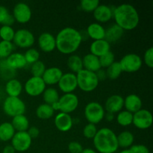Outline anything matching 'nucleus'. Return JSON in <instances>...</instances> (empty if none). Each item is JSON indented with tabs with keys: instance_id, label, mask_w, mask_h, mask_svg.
<instances>
[{
	"instance_id": "f257e3e1",
	"label": "nucleus",
	"mask_w": 153,
	"mask_h": 153,
	"mask_svg": "<svg viewBox=\"0 0 153 153\" xmlns=\"http://www.w3.org/2000/svg\"><path fill=\"white\" fill-rule=\"evenodd\" d=\"M56 49L64 55H73L79 49L82 43L80 31L72 27L60 30L55 37Z\"/></svg>"
},
{
	"instance_id": "f03ea898",
	"label": "nucleus",
	"mask_w": 153,
	"mask_h": 153,
	"mask_svg": "<svg viewBox=\"0 0 153 153\" xmlns=\"http://www.w3.org/2000/svg\"><path fill=\"white\" fill-rule=\"evenodd\" d=\"M113 18L115 24L123 31H131L137 28L140 22V16L137 9L131 4H121L114 7Z\"/></svg>"
},
{
	"instance_id": "7ed1b4c3",
	"label": "nucleus",
	"mask_w": 153,
	"mask_h": 153,
	"mask_svg": "<svg viewBox=\"0 0 153 153\" xmlns=\"http://www.w3.org/2000/svg\"><path fill=\"white\" fill-rule=\"evenodd\" d=\"M93 140L95 149L100 153H115L119 149L117 135L109 128L99 129Z\"/></svg>"
},
{
	"instance_id": "20e7f679",
	"label": "nucleus",
	"mask_w": 153,
	"mask_h": 153,
	"mask_svg": "<svg viewBox=\"0 0 153 153\" xmlns=\"http://www.w3.org/2000/svg\"><path fill=\"white\" fill-rule=\"evenodd\" d=\"M76 76L78 88L83 92H93L99 86L100 81L96 73L82 69L76 73Z\"/></svg>"
},
{
	"instance_id": "39448f33",
	"label": "nucleus",
	"mask_w": 153,
	"mask_h": 153,
	"mask_svg": "<svg viewBox=\"0 0 153 153\" xmlns=\"http://www.w3.org/2000/svg\"><path fill=\"white\" fill-rule=\"evenodd\" d=\"M79 104V100L75 94H64L60 97L57 102L52 105V108L55 111H59L65 114H70L77 109Z\"/></svg>"
},
{
	"instance_id": "423d86ee",
	"label": "nucleus",
	"mask_w": 153,
	"mask_h": 153,
	"mask_svg": "<svg viewBox=\"0 0 153 153\" xmlns=\"http://www.w3.org/2000/svg\"><path fill=\"white\" fill-rule=\"evenodd\" d=\"M84 114L89 123L96 125L103 120L105 116V110L98 102H90L85 106Z\"/></svg>"
},
{
	"instance_id": "0eeeda50",
	"label": "nucleus",
	"mask_w": 153,
	"mask_h": 153,
	"mask_svg": "<svg viewBox=\"0 0 153 153\" xmlns=\"http://www.w3.org/2000/svg\"><path fill=\"white\" fill-rule=\"evenodd\" d=\"M4 114L12 118L18 115L24 114L26 111V105L19 97H6L2 105Z\"/></svg>"
},
{
	"instance_id": "6e6552de",
	"label": "nucleus",
	"mask_w": 153,
	"mask_h": 153,
	"mask_svg": "<svg viewBox=\"0 0 153 153\" xmlns=\"http://www.w3.org/2000/svg\"><path fill=\"white\" fill-rule=\"evenodd\" d=\"M123 72L134 73L140 70L143 65V60L140 55L134 53H129L124 55L119 61Z\"/></svg>"
},
{
	"instance_id": "1a4fd4ad",
	"label": "nucleus",
	"mask_w": 153,
	"mask_h": 153,
	"mask_svg": "<svg viewBox=\"0 0 153 153\" xmlns=\"http://www.w3.org/2000/svg\"><path fill=\"white\" fill-rule=\"evenodd\" d=\"M12 43L19 48L30 49L35 43V37L31 31L26 28H20L15 31Z\"/></svg>"
},
{
	"instance_id": "9d476101",
	"label": "nucleus",
	"mask_w": 153,
	"mask_h": 153,
	"mask_svg": "<svg viewBox=\"0 0 153 153\" xmlns=\"http://www.w3.org/2000/svg\"><path fill=\"white\" fill-rule=\"evenodd\" d=\"M46 85L43 82L42 77L31 76L24 84L23 90L28 96L37 97L42 95L43 91L46 90Z\"/></svg>"
},
{
	"instance_id": "9b49d317",
	"label": "nucleus",
	"mask_w": 153,
	"mask_h": 153,
	"mask_svg": "<svg viewBox=\"0 0 153 153\" xmlns=\"http://www.w3.org/2000/svg\"><path fill=\"white\" fill-rule=\"evenodd\" d=\"M11 146L16 152H24L31 147L32 139L27 131H16L11 139Z\"/></svg>"
},
{
	"instance_id": "f8f14e48",
	"label": "nucleus",
	"mask_w": 153,
	"mask_h": 153,
	"mask_svg": "<svg viewBox=\"0 0 153 153\" xmlns=\"http://www.w3.org/2000/svg\"><path fill=\"white\" fill-rule=\"evenodd\" d=\"M152 122V113L146 109L141 108L136 113L133 114L132 124L138 129L145 130L150 128Z\"/></svg>"
},
{
	"instance_id": "ddd939ff",
	"label": "nucleus",
	"mask_w": 153,
	"mask_h": 153,
	"mask_svg": "<svg viewBox=\"0 0 153 153\" xmlns=\"http://www.w3.org/2000/svg\"><path fill=\"white\" fill-rule=\"evenodd\" d=\"M12 15L16 22L20 24H25L31 20L32 12L28 4L25 2H19L13 7Z\"/></svg>"
},
{
	"instance_id": "4468645a",
	"label": "nucleus",
	"mask_w": 153,
	"mask_h": 153,
	"mask_svg": "<svg viewBox=\"0 0 153 153\" xmlns=\"http://www.w3.org/2000/svg\"><path fill=\"white\" fill-rule=\"evenodd\" d=\"M58 88L64 94H72L78 88L76 74L66 73L63 74L58 83Z\"/></svg>"
},
{
	"instance_id": "2eb2a0df",
	"label": "nucleus",
	"mask_w": 153,
	"mask_h": 153,
	"mask_svg": "<svg viewBox=\"0 0 153 153\" xmlns=\"http://www.w3.org/2000/svg\"><path fill=\"white\" fill-rule=\"evenodd\" d=\"M124 107V99L122 96L118 94H114L110 96L106 100L105 103V110L107 113L114 114L119 113Z\"/></svg>"
},
{
	"instance_id": "dca6fc26",
	"label": "nucleus",
	"mask_w": 153,
	"mask_h": 153,
	"mask_svg": "<svg viewBox=\"0 0 153 153\" xmlns=\"http://www.w3.org/2000/svg\"><path fill=\"white\" fill-rule=\"evenodd\" d=\"M39 48L43 52H52L56 49L55 37L49 32H43L39 36L37 40Z\"/></svg>"
},
{
	"instance_id": "f3484780",
	"label": "nucleus",
	"mask_w": 153,
	"mask_h": 153,
	"mask_svg": "<svg viewBox=\"0 0 153 153\" xmlns=\"http://www.w3.org/2000/svg\"><path fill=\"white\" fill-rule=\"evenodd\" d=\"M54 124L57 129L62 132H67L72 128L73 126V119L69 114L59 112L55 116Z\"/></svg>"
},
{
	"instance_id": "a211bd4d",
	"label": "nucleus",
	"mask_w": 153,
	"mask_h": 153,
	"mask_svg": "<svg viewBox=\"0 0 153 153\" xmlns=\"http://www.w3.org/2000/svg\"><path fill=\"white\" fill-rule=\"evenodd\" d=\"M63 74H64V73L59 67H49V68L46 69L44 73L42 76V79H43L46 85L52 86V85H58V82L60 81Z\"/></svg>"
},
{
	"instance_id": "6ab92c4d",
	"label": "nucleus",
	"mask_w": 153,
	"mask_h": 153,
	"mask_svg": "<svg viewBox=\"0 0 153 153\" xmlns=\"http://www.w3.org/2000/svg\"><path fill=\"white\" fill-rule=\"evenodd\" d=\"M114 8L107 4H100L93 12L94 17L100 24L109 22L113 18Z\"/></svg>"
},
{
	"instance_id": "aec40b11",
	"label": "nucleus",
	"mask_w": 153,
	"mask_h": 153,
	"mask_svg": "<svg viewBox=\"0 0 153 153\" xmlns=\"http://www.w3.org/2000/svg\"><path fill=\"white\" fill-rule=\"evenodd\" d=\"M4 61L7 67L13 71L16 70H20L27 66L24 55L20 52H13Z\"/></svg>"
},
{
	"instance_id": "412c9836",
	"label": "nucleus",
	"mask_w": 153,
	"mask_h": 153,
	"mask_svg": "<svg viewBox=\"0 0 153 153\" xmlns=\"http://www.w3.org/2000/svg\"><path fill=\"white\" fill-rule=\"evenodd\" d=\"M143 102L138 95L134 94H129L124 99V108L130 113L134 114L142 108Z\"/></svg>"
},
{
	"instance_id": "4be33fe9",
	"label": "nucleus",
	"mask_w": 153,
	"mask_h": 153,
	"mask_svg": "<svg viewBox=\"0 0 153 153\" xmlns=\"http://www.w3.org/2000/svg\"><path fill=\"white\" fill-rule=\"evenodd\" d=\"M111 51V44L105 39L100 40H94L90 46L91 54L100 58Z\"/></svg>"
},
{
	"instance_id": "5701e85b",
	"label": "nucleus",
	"mask_w": 153,
	"mask_h": 153,
	"mask_svg": "<svg viewBox=\"0 0 153 153\" xmlns=\"http://www.w3.org/2000/svg\"><path fill=\"white\" fill-rule=\"evenodd\" d=\"M88 37L94 40H100L105 39V28L98 22H93L88 26L86 29Z\"/></svg>"
},
{
	"instance_id": "b1692460",
	"label": "nucleus",
	"mask_w": 153,
	"mask_h": 153,
	"mask_svg": "<svg viewBox=\"0 0 153 153\" xmlns=\"http://www.w3.org/2000/svg\"><path fill=\"white\" fill-rule=\"evenodd\" d=\"M4 90L7 97H19L23 91V86L18 79L13 78L6 82Z\"/></svg>"
},
{
	"instance_id": "393cba45",
	"label": "nucleus",
	"mask_w": 153,
	"mask_h": 153,
	"mask_svg": "<svg viewBox=\"0 0 153 153\" xmlns=\"http://www.w3.org/2000/svg\"><path fill=\"white\" fill-rule=\"evenodd\" d=\"M124 31L118 26L117 24H113L105 29V40L109 43H114L120 40L123 36Z\"/></svg>"
},
{
	"instance_id": "a878e982",
	"label": "nucleus",
	"mask_w": 153,
	"mask_h": 153,
	"mask_svg": "<svg viewBox=\"0 0 153 153\" xmlns=\"http://www.w3.org/2000/svg\"><path fill=\"white\" fill-rule=\"evenodd\" d=\"M83 62V69L88 70V71L97 73L100 70H101V66L100 63V58L92 54H87L82 58Z\"/></svg>"
},
{
	"instance_id": "bb28decb",
	"label": "nucleus",
	"mask_w": 153,
	"mask_h": 153,
	"mask_svg": "<svg viewBox=\"0 0 153 153\" xmlns=\"http://www.w3.org/2000/svg\"><path fill=\"white\" fill-rule=\"evenodd\" d=\"M134 141V136L131 131H124L117 135V142L119 147L124 149H129Z\"/></svg>"
},
{
	"instance_id": "cd10ccee",
	"label": "nucleus",
	"mask_w": 153,
	"mask_h": 153,
	"mask_svg": "<svg viewBox=\"0 0 153 153\" xmlns=\"http://www.w3.org/2000/svg\"><path fill=\"white\" fill-rule=\"evenodd\" d=\"M16 133L11 123L4 122L0 124V140L7 142L11 140Z\"/></svg>"
},
{
	"instance_id": "c85d7f7f",
	"label": "nucleus",
	"mask_w": 153,
	"mask_h": 153,
	"mask_svg": "<svg viewBox=\"0 0 153 153\" xmlns=\"http://www.w3.org/2000/svg\"><path fill=\"white\" fill-rule=\"evenodd\" d=\"M55 114V111L50 105L43 103L37 106L36 108V116L37 118L43 120H46L52 118Z\"/></svg>"
},
{
	"instance_id": "c756f323",
	"label": "nucleus",
	"mask_w": 153,
	"mask_h": 153,
	"mask_svg": "<svg viewBox=\"0 0 153 153\" xmlns=\"http://www.w3.org/2000/svg\"><path fill=\"white\" fill-rule=\"evenodd\" d=\"M12 126L16 131H27L29 128V120L25 115H18L13 117Z\"/></svg>"
},
{
	"instance_id": "7c9ffc66",
	"label": "nucleus",
	"mask_w": 153,
	"mask_h": 153,
	"mask_svg": "<svg viewBox=\"0 0 153 153\" xmlns=\"http://www.w3.org/2000/svg\"><path fill=\"white\" fill-rule=\"evenodd\" d=\"M67 67L74 74H76L78 72L83 69V62L82 58L77 55H70L67 60Z\"/></svg>"
},
{
	"instance_id": "2f4dec72",
	"label": "nucleus",
	"mask_w": 153,
	"mask_h": 153,
	"mask_svg": "<svg viewBox=\"0 0 153 153\" xmlns=\"http://www.w3.org/2000/svg\"><path fill=\"white\" fill-rule=\"evenodd\" d=\"M42 95H43V100L44 101V103L50 105L57 102L60 98L58 91L55 88H52V87L46 88Z\"/></svg>"
},
{
	"instance_id": "473e14b6",
	"label": "nucleus",
	"mask_w": 153,
	"mask_h": 153,
	"mask_svg": "<svg viewBox=\"0 0 153 153\" xmlns=\"http://www.w3.org/2000/svg\"><path fill=\"white\" fill-rule=\"evenodd\" d=\"M116 120L117 123L121 126H128L132 124L133 114L126 110H122L117 113Z\"/></svg>"
},
{
	"instance_id": "72a5a7b5",
	"label": "nucleus",
	"mask_w": 153,
	"mask_h": 153,
	"mask_svg": "<svg viewBox=\"0 0 153 153\" xmlns=\"http://www.w3.org/2000/svg\"><path fill=\"white\" fill-rule=\"evenodd\" d=\"M105 73L107 78H108L111 80H115L120 76V75L123 73V70L120 63L117 61H115L110 67L106 69Z\"/></svg>"
},
{
	"instance_id": "f704fd0d",
	"label": "nucleus",
	"mask_w": 153,
	"mask_h": 153,
	"mask_svg": "<svg viewBox=\"0 0 153 153\" xmlns=\"http://www.w3.org/2000/svg\"><path fill=\"white\" fill-rule=\"evenodd\" d=\"M15 22L13 15L9 13L7 7L0 5V24L2 25L12 26Z\"/></svg>"
},
{
	"instance_id": "c9c22d12",
	"label": "nucleus",
	"mask_w": 153,
	"mask_h": 153,
	"mask_svg": "<svg viewBox=\"0 0 153 153\" xmlns=\"http://www.w3.org/2000/svg\"><path fill=\"white\" fill-rule=\"evenodd\" d=\"M14 49V45L12 42L0 41V59L5 60L7 57L10 56Z\"/></svg>"
},
{
	"instance_id": "e433bc0d",
	"label": "nucleus",
	"mask_w": 153,
	"mask_h": 153,
	"mask_svg": "<svg viewBox=\"0 0 153 153\" xmlns=\"http://www.w3.org/2000/svg\"><path fill=\"white\" fill-rule=\"evenodd\" d=\"M15 31L12 26L1 25L0 28V38L1 40L7 42H12L14 37Z\"/></svg>"
},
{
	"instance_id": "4c0bfd02",
	"label": "nucleus",
	"mask_w": 153,
	"mask_h": 153,
	"mask_svg": "<svg viewBox=\"0 0 153 153\" xmlns=\"http://www.w3.org/2000/svg\"><path fill=\"white\" fill-rule=\"evenodd\" d=\"M24 57L26 61L27 64H33L34 63L40 61V54L38 50L34 48H30L26 50L24 54Z\"/></svg>"
},
{
	"instance_id": "58836bf2",
	"label": "nucleus",
	"mask_w": 153,
	"mask_h": 153,
	"mask_svg": "<svg viewBox=\"0 0 153 153\" xmlns=\"http://www.w3.org/2000/svg\"><path fill=\"white\" fill-rule=\"evenodd\" d=\"M100 4L99 0H82L80 1V7L86 13H93Z\"/></svg>"
},
{
	"instance_id": "ea45409f",
	"label": "nucleus",
	"mask_w": 153,
	"mask_h": 153,
	"mask_svg": "<svg viewBox=\"0 0 153 153\" xmlns=\"http://www.w3.org/2000/svg\"><path fill=\"white\" fill-rule=\"evenodd\" d=\"M46 69L44 63L41 61H38L31 65V73L34 77H42Z\"/></svg>"
},
{
	"instance_id": "a19ab883",
	"label": "nucleus",
	"mask_w": 153,
	"mask_h": 153,
	"mask_svg": "<svg viewBox=\"0 0 153 153\" xmlns=\"http://www.w3.org/2000/svg\"><path fill=\"white\" fill-rule=\"evenodd\" d=\"M99 58H100V63L102 69H107L114 62H115L114 54L111 51H110L108 53H106L105 55H102V56Z\"/></svg>"
},
{
	"instance_id": "79ce46f5",
	"label": "nucleus",
	"mask_w": 153,
	"mask_h": 153,
	"mask_svg": "<svg viewBox=\"0 0 153 153\" xmlns=\"http://www.w3.org/2000/svg\"><path fill=\"white\" fill-rule=\"evenodd\" d=\"M97 129L96 125L92 123H88L83 128V135L87 139H94L97 134Z\"/></svg>"
},
{
	"instance_id": "37998d69",
	"label": "nucleus",
	"mask_w": 153,
	"mask_h": 153,
	"mask_svg": "<svg viewBox=\"0 0 153 153\" xmlns=\"http://www.w3.org/2000/svg\"><path fill=\"white\" fill-rule=\"evenodd\" d=\"M143 61L149 68L153 67V48L150 47L146 49L143 55Z\"/></svg>"
},
{
	"instance_id": "c03bdc74",
	"label": "nucleus",
	"mask_w": 153,
	"mask_h": 153,
	"mask_svg": "<svg viewBox=\"0 0 153 153\" xmlns=\"http://www.w3.org/2000/svg\"><path fill=\"white\" fill-rule=\"evenodd\" d=\"M83 149V146L78 141H71L68 144V150L70 153H81Z\"/></svg>"
},
{
	"instance_id": "a18cd8bd",
	"label": "nucleus",
	"mask_w": 153,
	"mask_h": 153,
	"mask_svg": "<svg viewBox=\"0 0 153 153\" xmlns=\"http://www.w3.org/2000/svg\"><path fill=\"white\" fill-rule=\"evenodd\" d=\"M129 149L132 153H150L149 148L143 144H133Z\"/></svg>"
},
{
	"instance_id": "49530a36",
	"label": "nucleus",
	"mask_w": 153,
	"mask_h": 153,
	"mask_svg": "<svg viewBox=\"0 0 153 153\" xmlns=\"http://www.w3.org/2000/svg\"><path fill=\"white\" fill-rule=\"evenodd\" d=\"M27 133L31 139H35L40 135V129L37 126H31L27 130Z\"/></svg>"
},
{
	"instance_id": "de8ad7c7",
	"label": "nucleus",
	"mask_w": 153,
	"mask_h": 153,
	"mask_svg": "<svg viewBox=\"0 0 153 153\" xmlns=\"http://www.w3.org/2000/svg\"><path fill=\"white\" fill-rule=\"evenodd\" d=\"M96 74H97V78H98L99 81H101V80H103V79H105L107 76H106V73L105 70H100L99 71H97V73H96Z\"/></svg>"
},
{
	"instance_id": "09e8293b",
	"label": "nucleus",
	"mask_w": 153,
	"mask_h": 153,
	"mask_svg": "<svg viewBox=\"0 0 153 153\" xmlns=\"http://www.w3.org/2000/svg\"><path fill=\"white\" fill-rule=\"evenodd\" d=\"M2 153H16V151L11 145H7L3 149Z\"/></svg>"
},
{
	"instance_id": "8fccbe9b",
	"label": "nucleus",
	"mask_w": 153,
	"mask_h": 153,
	"mask_svg": "<svg viewBox=\"0 0 153 153\" xmlns=\"http://www.w3.org/2000/svg\"><path fill=\"white\" fill-rule=\"evenodd\" d=\"M105 117L106 118V120H107L108 121H112L114 120V114H113L107 113L105 114Z\"/></svg>"
},
{
	"instance_id": "3c124183",
	"label": "nucleus",
	"mask_w": 153,
	"mask_h": 153,
	"mask_svg": "<svg viewBox=\"0 0 153 153\" xmlns=\"http://www.w3.org/2000/svg\"><path fill=\"white\" fill-rule=\"evenodd\" d=\"M81 153H97V151L94 150V149H91V148H85L82 150V152Z\"/></svg>"
},
{
	"instance_id": "603ef678",
	"label": "nucleus",
	"mask_w": 153,
	"mask_h": 153,
	"mask_svg": "<svg viewBox=\"0 0 153 153\" xmlns=\"http://www.w3.org/2000/svg\"><path fill=\"white\" fill-rule=\"evenodd\" d=\"M119 153H132V152H131L129 149H123V150H122Z\"/></svg>"
}]
</instances>
